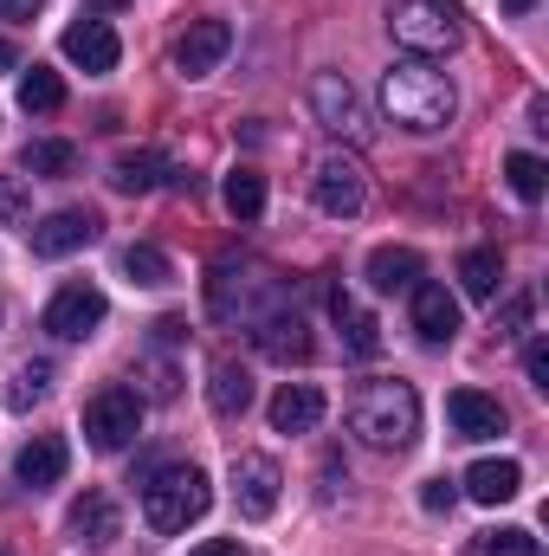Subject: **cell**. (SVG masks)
I'll list each match as a JSON object with an SVG mask.
<instances>
[{
	"label": "cell",
	"instance_id": "26",
	"mask_svg": "<svg viewBox=\"0 0 549 556\" xmlns=\"http://www.w3.org/2000/svg\"><path fill=\"white\" fill-rule=\"evenodd\" d=\"M20 104H26L33 117H52V111L65 104V78L46 72V65H26V72H20Z\"/></svg>",
	"mask_w": 549,
	"mask_h": 556
},
{
	"label": "cell",
	"instance_id": "36",
	"mask_svg": "<svg viewBox=\"0 0 549 556\" xmlns=\"http://www.w3.org/2000/svg\"><path fill=\"white\" fill-rule=\"evenodd\" d=\"M188 556H246V544L240 538H207L201 551H188Z\"/></svg>",
	"mask_w": 549,
	"mask_h": 556
},
{
	"label": "cell",
	"instance_id": "22",
	"mask_svg": "<svg viewBox=\"0 0 549 556\" xmlns=\"http://www.w3.org/2000/svg\"><path fill=\"white\" fill-rule=\"evenodd\" d=\"M369 285L375 291H413L420 285V253L413 247H375L369 253Z\"/></svg>",
	"mask_w": 549,
	"mask_h": 556
},
{
	"label": "cell",
	"instance_id": "3",
	"mask_svg": "<svg viewBox=\"0 0 549 556\" xmlns=\"http://www.w3.org/2000/svg\"><path fill=\"white\" fill-rule=\"evenodd\" d=\"M207 505H214V485H207V472L201 466H155L149 479H142V518H149V531H162V538H175V531H188L194 518H207Z\"/></svg>",
	"mask_w": 549,
	"mask_h": 556
},
{
	"label": "cell",
	"instance_id": "8",
	"mask_svg": "<svg viewBox=\"0 0 549 556\" xmlns=\"http://www.w3.org/2000/svg\"><path fill=\"white\" fill-rule=\"evenodd\" d=\"M278 485H284L278 459H266V453H233V505H240V518H253V525L272 518Z\"/></svg>",
	"mask_w": 549,
	"mask_h": 556
},
{
	"label": "cell",
	"instance_id": "7",
	"mask_svg": "<svg viewBox=\"0 0 549 556\" xmlns=\"http://www.w3.org/2000/svg\"><path fill=\"white\" fill-rule=\"evenodd\" d=\"M104 311H111V304H104V291H98V285H65V291L46 304V317H39V324H46L59 343H85V337L104 324Z\"/></svg>",
	"mask_w": 549,
	"mask_h": 556
},
{
	"label": "cell",
	"instance_id": "23",
	"mask_svg": "<svg viewBox=\"0 0 549 556\" xmlns=\"http://www.w3.org/2000/svg\"><path fill=\"white\" fill-rule=\"evenodd\" d=\"M330 311H336V324H343V350L369 363V356L382 350V324H375L369 311H356V304H349L343 291H330Z\"/></svg>",
	"mask_w": 549,
	"mask_h": 556
},
{
	"label": "cell",
	"instance_id": "31",
	"mask_svg": "<svg viewBox=\"0 0 549 556\" xmlns=\"http://www.w3.org/2000/svg\"><path fill=\"white\" fill-rule=\"evenodd\" d=\"M46 389H52V363H26V369H20V382H13V408H33Z\"/></svg>",
	"mask_w": 549,
	"mask_h": 556
},
{
	"label": "cell",
	"instance_id": "1",
	"mask_svg": "<svg viewBox=\"0 0 549 556\" xmlns=\"http://www.w3.org/2000/svg\"><path fill=\"white\" fill-rule=\"evenodd\" d=\"M382 111L401 124V130H446L452 111H459V91L446 72H433L426 59H401L388 78H382Z\"/></svg>",
	"mask_w": 549,
	"mask_h": 556
},
{
	"label": "cell",
	"instance_id": "38",
	"mask_svg": "<svg viewBox=\"0 0 549 556\" xmlns=\"http://www.w3.org/2000/svg\"><path fill=\"white\" fill-rule=\"evenodd\" d=\"M498 7H505V13H531L537 0H498Z\"/></svg>",
	"mask_w": 549,
	"mask_h": 556
},
{
	"label": "cell",
	"instance_id": "37",
	"mask_svg": "<svg viewBox=\"0 0 549 556\" xmlns=\"http://www.w3.org/2000/svg\"><path fill=\"white\" fill-rule=\"evenodd\" d=\"M39 13V0H0V20H33Z\"/></svg>",
	"mask_w": 549,
	"mask_h": 556
},
{
	"label": "cell",
	"instance_id": "9",
	"mask_svg": "<svg viewBox=\"0 0 549 556\" xmlns=\"http://www.w3.org/2000/svg\"><path fill=\"white\" fill-rule=\"evenodd\" d=\"M59 52H65L78 72L104 78V72H117V59H124V39H117V26H111V20H78V26H65Z\"/></svg>",
	"mask_w": 549,
	"mask_h": 556
},
{
	"label": "cell",
	"instance_id": "33",
	"mask_svg": "<svg viewBox=\"0 0 549 556\" xmlns=\"http://www.w3.org/2000/svg\"><path fill=\"white\" fill-rule=\"evenodd\" d=\"M452 498H459V492H452V479H426V485H420V505H426L433 518H439V511H452Z\"/></svg>",
	"mask_w": 549,
	"mask_h": 556
},
{
	"label": "cell",
	"instance_id": "11",
	"mask_svg": "<svg viewBox=\"0 0 549 556\" xmlns=\"http://www.w3.org/2000/svg\"><path fill=\"white\" fill-rule=\"evenodd\" d=\"M253 337H259V350H266L272 363H304V356H310V330H304V317H297L284 298L253 317Z\"/></svg>",
	"mask_w": 549,
	"mask_h": 556
},
{
	"label": "cell",
	"instance_id": "14",
	"mask_svg": "<svg viewBox=\"0 0 549 556\" xmlns=\"http://www.w3.org/2000/svg\"><path fill=\"white\" fill-rule=\"evenodd\" d=\"M65 531H72V544H85V551H111L117 531H124V518H117V505H111L104 492H85V498L65 511Z\"/></svg>",
	"mask_w": 549,
	"mask_h": 556
},
{
	"label": "cell",
	"instance_id": "25",
	"mask_svg": "<svg viewBox=\"0 0 549 556\" xmlns=\"http://www.w3.org/2000/svg\"><path fill=\"white\" fill-rule=\"evenodd\" d=\"M220 201H227V214H233L240 227H253V220L266 214V175H259V168H233L227 188H220Z\"/></svg>",
	"mask_w": 549,
	"mask_h": 556
},
{
	"label": "cell",
	"instance_id": "35",
	"mask_svg": "<svg viewBox=\"0 0 549 556\" xmlns=\"http://www.w3.org/2000/svg\"><path fill=\"white\" fill-rule=\"evenodd\" d=\"M524 376H531V389H549V343L524 350Z\"/></svg>",
	"mask_w": 549,
	"mask_h": 556
},
{
	"label": "cell",
	"instance_id": "18",
	"mask_svg": "<svg viewBox=\"0 0 549 556\" xmlns=\"http://www.w3.org/2000/svg\"><path fill=\"white\" fill-rule=\"evenodd\" d=\"M518 492H524V466L518 459H478L465 472V498L472 505H511Z\"/></svg>",
	"mask_w": 549,
	"mask_h": 556
},
{
	"label": "cell",
	"instance_id": "24",
	"mask_svg": "<svg viewBox=\"0 0 549 556\" xmlns=\"http://www.w3.org/2000/svg\"><path fill=\"white\" fill-rule=\"evenodd\" d=\"M459 285H465V298L491 304L498 285H505V253H498V247H472V253L459 260Z\"/></svg>",
	"mask_w": 549,
	"mask_h": 556
},
{
	"label": "cell",
	"instance_id": "32",
	"mask_svg": "<svg viewBox=\"0 0 549 556\" xmlns=\"http://www.w3.org/2000/svg\"><path fill=\"white\" fill-rule=\"evenodd\" d=\"M26 214H33V201H26L20 175H0V227H20Z\"/></svg>",
	"mask_w": 549,
	"mask_h": 556
},
{
	"label": "cell",
	"instance_id": "16",
	"mask_svg": "<svg viewBox=\"0 0 549 556\" xmlns=\"http://www.w3.org/2000/svg\"><path fill=\"white\" fill-rule=\"evenodd\" d=\"M65 466H72L65 440H59V433H39V440H26V446H20L13 479H20V485H33V492H46V485H59V479H65Z\"/></svg>",
	"mask_w": 549,
	"mask_h": 556
},
{
	"label": "cell",
	"instance_id": "13",
	"mask_svg": "<svg viewBox=\"0 0 549 556\" xmlns=\"http://www.w3.org/2000/svg\"><path fill=\"white\" fill-rule=\"evenodd\" d=\"M413 330H420V343H452L459 337V298L446 285L420 278L413 285Z\"/></svg>",
	"mask_w": 549,
	"mask_h": 556
},
{
	"label": "cell",
	"instance_id": "20",
	"mask_svg": "<svg viewBox=\"0 0 549 556\" xmlns=\"http://www.w3.org/2000/svg\"><path fill=\"white\" fill-rule=\"evenodd\" d=\"M175 168H168V155H155V149H124L117 162H111V181L124 188V194H149V188H162Z\"/></svg>",
	"mask_w": 549,
	"mask_h": 556
},
{
	"label": "cell",
	"instance_id": "15",
	"mask_svg": "<svg viewBox=\"0 0 549 556\" xmlns=\"http://www.w3.org/2000/svg\"><path fill=\"white\" fill-rule=\"evenodd\" d=\"M446 420H452L459 440H498V433H505L498 395H478V389H452V395H446Z\"/></svg>",
	"mask_w": 549,
	"mask_h": 556
},
{
	"label": "cell",
	"instance_id": "5",
	"mask_svg": "<svg viewBox=\"0 0 549 556\" xmlns=\"http://www.w3.org/2000/svg\"><path fill=\"white\" fill-rule=\"evenodd\" d=\"M137 433H142V395L137 389L111 382V389H98V395L85 402V440H91L98 453H124Z\"/></svg>",
	"mask_w": 549,
	"mask_h": 556
},
{
	"label": "cell",
	"instance_id": "4",
	"mask_svg": "<svg viewBox=\"0 0 549 556\" xmlns=\"http://www.w3.org/2000/svg\"><path fill=\"white\" fill-rule=\"evenodd\" d=\"M395 39L408 46L413 59L452 52V46L465 39V26H459V7H452V0H401V7H395Z\"/></svg>",
	"mask_w": 549,
	"mask_h": 556
},
{
	"label": "cell",
	"instance_id": "6",
	"mask_svg": "<svg viewBox=\"0 0 549 556\" xmlns=\"http://www.w3.org/2000/svg\"><path fill=\"white\" fill-rule=\"evenodd\" d=\"M310 194H317V207L330 214V220H356L362 214V201H369V175H362V162L356 155H323L317 162V175H310Z\"/></svg>",
	"mask_w": 549,
	"mask_h": 556
},
{
	"label": "cell",
	"instance_id": "12",
	"mask_svg": "<svg viewBox=\"0 0 549 556\" xmlns=\"http://www.w3.org/2000/svg\"><path fill=\"white\" fill-rule=\"evenodd\" d=\"M91 240H98V214L91 207H59V214H46L33 227V253L39 260H65V253H78Z\"/></svg>",
	"mask_w": 549,
	"mask_h": 556
},
{
	"label": "cell",
	"instance_id": "30",
	"mask_svg": "<svg viewBox=\"0 0 549 556\" xmlns=\"http://www.w3.org/2000/svg\"><path fill=\"white\" fill-rule=\"evenodd\" d=\"M485 556H544V544L511 525V531H485Z\"/></svg>",
	"mask_w": 549,
	"mask_h": 556
},
{
	"label": "cell",
	"instance_id": "17",
	"mask_svg": "<svg viewBox=\"0 0 549 556\" xmlns=\"http://www.w3.org/2000/svg\"><path fill=\"white\" fill-rule=\"evenodd\" d=\"M323 408H330V402H323L317 382H284L272 395V427L278 433H317V427H323Z\"/></svg>",
	"mask_w": 549,
	"mask_h": 556
},
{
	"label": "cell",
	"instance_id": "27",
	"mask_svg": "<svg viewBox=\"0 0 549 556\" xmlns=\"http://www.w3.org/2000/svg\"><path fill=\"white\" fill-rule=\"evenodd\" d=\"M505 175H511V188H518V201H544V188H549V168H544V155H531V149H518V155H505Z\"/></svg>",
	"mask_w": 549,
	"mask_h": 556
},
{
	"label": "cell",
	"instance_id": "28",
	"mask_svg": "<svg viewBox=\"0 0 549 556\" xmlns=\"http://www.w3.org/2000/svg\"><path fill=\"white\" fill-rule=\"evenodd\" d=\"M124 273H130V285H168L175 278V266H168V253L162 247H124Z\"/></svg>",
	"mask_w": 549,
	"mask_h": 556
},
{
	"label": "cell",
	"instance_id": "19",
	"mask_svg": "<svg viewBox=\"0 0 549 556\" xmlns=\"http://www.w3.org/2000/svg\"><path fill=\"white\" fill-rule=\"evenodd\" d=\"M207 402H214V415L220 420H240L246 408H253V376H246L233 356H220L214 376H207Z\"/></svg>",
	"mask_w": 549,
	"mask_h": 556
},
{
	"label": "cell",
	"instance_id": "29",
	"mask_svg": "<svg viewBox=\"0 0 549 556\" xmlns=\"http://www.w3.org/2000/svg\"><path fill=\"white\" fill-rule=\"evenodd\" d=\"M33 175H72L78 168V149L72 142H26V155H20Z\"/></svg>",
	"mask_w": 549,
	"mask_h": 556
},
{
	"label": "cell",
	"instance_id": "2",
	"mask_svg": "<svg viewBox=\"0 0 549 556\" xmlns=\"http://www.w3.org/2000/svg\"><path fill=\"white\" fill-rule=\"evenodd\" d=\"M349 433L375 453H408L413 433H420V395L408 382H369L349 402Z\"/></svg>",
	"mask_w": 549,
	"mask_h": 556
},
{
	"label": "cell",
	"instance_id": "21",
	"mask_svg": "<svg viewBox=\"0 0 549 556\" xmlns=\"http://www.w3.org/2000/svg\"><path fill=\"white\" fill-rule=\"evenodd\" d=\"M310 104H317L323 130H356V91H349L343 72H323V78L310 85Z\"/></svg>",
	"mask_w": 549,
	"mask_h": 556
},
{
	"label": "cell",
	"instance_id": "34",
	"mask_svg": "<svg viewBox=\"0 0 549 556\" xmlns=\"http://www.w3.org/2000/svg\"><path fill=\"white\" fill-rule=\"evenodd\" d=\"M531 311H537V304H531V298H511V304H505V311H498V330H505V337H518V330H524V324H531Z\"/></svg>",
	"mask_w": 549,
	"mask_h": 556
},
{
	"label": "cell",
	"instance_id": "10",
	"mask_svg": "<svg viewBox=\"0 0 549 556\" xmlns=\"http://www.w3.org/2000/svg\"><path fill=\"white\" fill-rule=\"evenodd\" d=\"M227 52H233V26H227V20H194V26L175 39V72H181V78H207Z\"/></svg>",
	"mask_w": 549,
	"mask_h": 556
}]
</instances>
